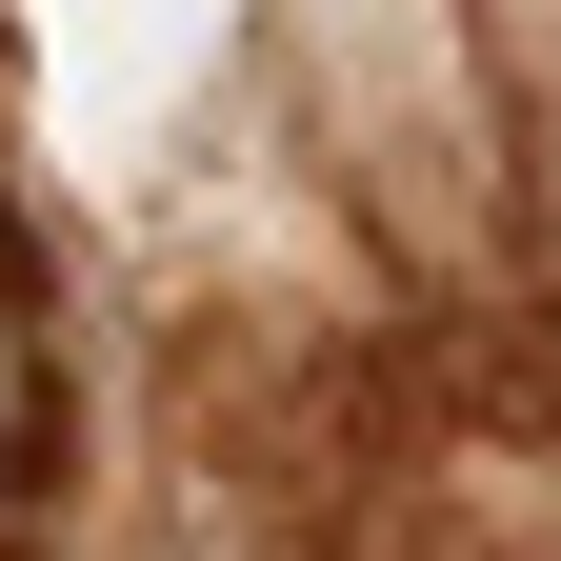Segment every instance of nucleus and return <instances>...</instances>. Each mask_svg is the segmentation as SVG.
I'll return each mask as SVG.
<instances>
[{
  "label": "nucleus",
  "mask_w": 561,
  "mask_h": 561,
  "mask_svg": "<svg viewBox=\"0 0 561 561\" xmlns=\"http://www.w3.org/2000/svg\"><path fill=\"white\" fill-rule=\"evenodd\" d=\"M0 301H21V241H0Z\"/></svg>",
  "instance_id": "1"
}]
</instances>
